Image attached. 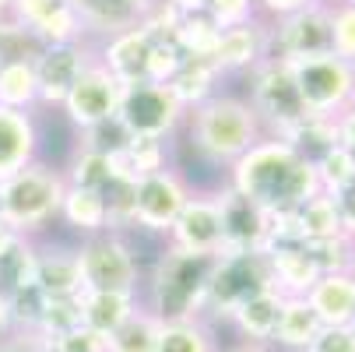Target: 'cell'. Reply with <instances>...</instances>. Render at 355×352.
<instances>
[{
    "label": "cell",
    "mask_w": 355,
    "mask_h": 352,
    "mask_svg": "<svg viewBox=\"0 0 355 352\" xmlns=\"http://www.w3.org/2000/svg\"><path fill=\"white\" fill-rule=\"evenodd\" d=\"M229 187L246 201H253L257 208H264L268 215L295 212L313 194H320L313 162H306L282 137L257 141L246 156H239L232 162Z\"/></svg>",
    "instance_id": "6da1fadb"
},
{
    "label": "cell",
    "mask_w": 355,
    "mask_h": 352,
    "mask_svg": "<svg viewBox=\"0 0 355 352\" xmlns=\"http://www.w3.org/2000/svg\"><path fill=\"white\" fill-rule=\"evenodd\" d=\"M190 141L211 162H236L261 141V120L239 95H211L190 113Z\"/></svg>",
    "instance_id": "7a4b0ae2"
},
{
    "label": "cell",
    "mask_w": 355,
    "mask_h": 352,
    "mask_svg": "<svg viewBox=\"0 0 355 352\" xmlns=\"http://www.w3.org/2000/svg\"><path fill=\"white\" fill-rule=\"evenodd\" d=\"M218 258L211 254H187V250L166 246V254L151 275V314L162 324L173 321H200L205 314V296Z\"/></svg>",
    "instance_id": "3957f363"
},
{
    "label": "cell",
    "mask_w": 355,
    "mask_h": 352,
    "mask_svg": "<svg viewBox=\"0 0 355 352\" xmlns=\"http://www.w3.org/2000/svg\"><path fill=\"white\" fill-rule=\"evenodd\" d=\"M67 180L64 173L42 162H28L15 176L0 180V226H8L18 236L42 229L49 219L60 215Z\"/></svg>",
    "instance_id": "277c9868"
},
{
    "label": "cell",
    "mask_w": 355,
    "mask_h": 352,
    "mask_svg": "<svg viewBox=\"0 0 355 352\" xmlns=\"http://www.w3.org/2000/svg\"><path fill=\"white\" fill-rule=\"evenodd\" d=\"M288 74L299 88V99L313 120H338L348 106H355V64L324 53L285 60Z\"/></svg>",
    "instance_id": "5b68a950"
},
{
    "label": "cell",
    "mask_w": 355,
    "mask_h": 352,
    "mask_svg": "<svg viewBox=\"0 0 355 352\" xmlns=\"http://www.w3.org/2000/svg\"><path fill=\"white\" fill-rule=\"evenodd\" d=\"M246 103L253 106L261 124H268L275 131V137H288L292 131L313 120L299 99L288 64L278 57H264L257 67H250V99Z\"/></svg>",
    "instance_id": "8992f818"
},
{
    "label": "cell",
    "mask_w": 355,
    "mask_h": 352,
    "mask_svg": "<svg viewBox=\"0 0 355 352\" xmlns=\"http://www.w3.org/2000/svg\"><path fill=\"white\" fill-rule=\"evenodd\" d=\"M74 254H78L85 292H127V296H137L141 268H137L134 250L120 240V233L88 236Z\"/></svg>",
    "instance_id": "52a82bcc"
},
{
    "label": "cell",
    "mask_w": 355,
    "mask_h": 352,
    "mask_svg": "<svg viewBox=\"0 0 355 352\" xmlns=\"http://www.w3.org/2000/svg\"><path fill=\"white\" fill-rule=\"evenodd\" d=\"M271 285V271H268V258L261 250H246V254H222L211 282H208V296H205V310L229 317L243 299L257 296Z\"/></svg>",
    "instance_id": "ba28073f"
},
{
    "label": "cell",
    "mask_w": 355,
    "mask_h": 352,
    "mask_svg": "<svg viewBox=\"0 0 355 352\" xmlns=\"http://www.w3.org/2000/svg\"><path fill=\"white\" fill-rule=\"evenodd\" d=\"M116 117L130 131V137H159V141H166V134H173L180 127V120L187 117V110L173 99V92L166 85H148L144 81V85L123 88Z\"/></svg>",
    "instance_id": "9c48e42d"
},
{
    "label": "cell",
    "mask_w": 355,
    "mask_h": 352,
    "mask_svg": "<svg viewBox=\"0 0 355 352\" xmlns=\"http://www.w3.org/2000/svg\"><path fill=\"white\" fill-rule=\"evenodd\" d=\"M331 53V4L313 0L288 18L278 22V28L268 35V57L278 60H302V57H324Z\"/></svg>",
    "instance_id": "30bf717a"
},
{
    "label": "cell",
    "mask_w": 355,
    "mask_h": 352,
    "mask_svg": "<svg viewBox=\"0 0 355 352\" xmlns=\"http://www.w3.org/2000/svg\"><path fill=\"white\" fill-rule=\"evenodd\" d=\"M187 183L173 173V169H159L148 173L134 183V205H130V222L148 229V233H166L173 229L176 215L187 205Z\"/></svg>",
    "instance_id": "8fae6325"
},
{
    "label": "cell",
    "mask_w": 355,
    "mask_h": 352,
    "mask_svg": "<svg viewBox=\"0 0 355 352\" xmlns=\"http://www.w3.org/2000/svg\"><path fill=\"white\" fill-rule=\"evenodd\" d=\"M120 99H123V85L98 60H92L85 67V74L74 81V88L67 92L60 110L67 113V120L78 131H88V127L103 124V120H113L116 110H120Z\"/></svg>",
    "instance_id": "7c38bea8"
},
{
    "label": "cell",
    "mask_w": 355,
    "mask_h": 352,
    "mask_svg": "<svg viewBox=\"0 0 355 352\" xmlns=\"http://www.w3.org/2000/svg\"><path fill=\"white\" fill-rule=\"evenodd\" d=\"M11 22L32 32L42 46H67L81 42L85 22L78 8H71L67 0H11Z\"/></svg>",
    "instance_id": "4fadbf2b"
},
{
    "label": "cell",
    "mask_w": 355,
    "mask_h": 352,
    "mask_svg": "<svg viewBox=\"0 0 355 352\" xmlns=\"http://www.w3.org/2000/svg\"><path fill=\"white\" fill-rule=\"evenodd\" d=\"M169 246L187 254H222V208L218 197H187L183 212L169 229Z\"/></svg>",
    "instance_id": "5bb4252c"
},
{
    "label": "cell",
    "mask_w": 355,
    "mask_h": 352,
    "mask_svg": "<svg viewBox=\"0 0 355 352\" xmlns=\"http://www.w3.org/2000/svg\"><path fill=\"white\" fill-rule=\"evenodd\" d=\"M92 64L88 49L81 42H67V46H42L39 57L32 60L35 67V85H39V103L46 106H60L67 92L74 88V81L85 74V67Z\"/></svg>",
    "instance_id": "9a60e30c"
},
{
    "label": "cell",
    "mask_w": 355,
    "mask_h": 352,
    "mask_svg": "<svg viewBox=\"0 0 355 352\" xmlns=\"http://www.w3.org/2000/svg\"><path fill=\"white\" fill-rule=\"evenodd\" d=\"M218 197L222 208V254H246V250H264L268 240V212L257 208L253 201L225 187ZM218 254V258H222Z\"/></svg>",
    "instance_id": "2e32d148"
},
{
    "label": "cell",
    "mask_w": 355,
    "mask_h": 352,
    "mask_svg": "<svg viewBox=\"0 0 355 352\" xmlns=\"http://www.w3.org/2000/svg\"><path fill=\"white\" fill-rule=\"evenodd\" d=\"M155 32H151L144 22L113 35L106 46H103V57H98V64H103L123 88L130 85H144L148 81V57H151V46H155Z\"/></svg>",
    "instance_id": "e0dca14e"
},
{
    "label": "cell",
    "mask_w": 355,
    "mask_h": 352,
    "mask_svg": "<svg viewBox=\"0 0 355 352\" xmlns=\"http://www.w3.org/2000/svg\"><path fill=\"white\" fill-rule=\"evenodd\" d=\"M264 57H268V32L257 22L218 32L215 46L208 49V60L218 67V74L250 71V67H257Z\"/></svg>",
    "instance_id": "ac0fdd59"
},
{
    "label": "cell",
    "mask_w": 355,
    "mask_h": 352,
    "mask_svg": "<svg viewBox=\"0 0 355 352\" xmlns=\"http://www.w3.org/2000/svg\"><path fill=\"white\" fill-rule=\"evenodd\" d=\"M35 148H39V131L32 113L0 106V180H8L28 162H35Z\"/></svg>",
    "instance_id": "d6986e66"
},
{
    "label": "cell",
    "mask_w": 355,
    "mask_h": 352,
    "mask_svg": "<svg viewBox=\"0 0 355 352\" xmlns=\"http://www.w3.org/2000/svg\"><path fill=\"white\" fill-rule=\"evenodd\" d=\"M268 271H271V285L282 296H306L313 289V282L320 278V268L313 265V258L302 250V243H285V246H268Z\"/></svg>",
    "instance_id": "ffe728a7"
},
{
    "label": "cell",
    "mask_w": 355,
    "mask_h": 352,
    "mask_svg": "<svg viewBox=\"0 0 355 352\" xmlns=\"http://www.w3.org/2000/svg\"><path fill=\"white\" fill-rule=\"evenodd\" d=\"M306 303L320 324H352L355 321V278L348 271H327L306 292Z\"/></svg>",
    "instance_id": "44dd1931"
},
{
    "label": "cell",
    "mask_w": 355,
    "mask_h": 352,
    "mask_svg": "<svg viewBox=\"0 0 355 352\" xmlns=\"http://www.w3.org/2000/svg\"><path fill=\"white\" fill-rule=\"evenodd\" d=\"M35 289L46 299H67V296H81L85 282H81V268H78V254L67 250H35V275H32Z\"/></svg>",
    "instance_id": "7402d4cb"
},
{
    "label": "cell",
    "mask_w": 355,
    "mask_h": 352,
    "mask_svg": "<svg viewBox=\"0 0 355 352\" xmlns=\"http://www.w3.org/2000/svg\"><path fill=\"white\" fill-rule=\"evenodd\" d=\"M282 292L278 289H264L257 296L243 299V303L229 314V321L239 328V335L253 345H268L275 338V324H278V310H282Z\"/></svg>",
    "instance_id": "603a6c76"
},
{
    "label": "cell",
    "mask_w": 355,
    "mask_h": 352,
    "mask_svg": "<svg viewBox=\"0 0 355 352\" xmlns=\"http://www.w3.org/2000/svg\"><path fill=\"white\" fill-rule=\"evenodd\" d=\"M320 317L313 314V307L306 303V296H285L282 310H278V324H275V345L278 349H292L302 352L320 331Z\"/></svg>",
    "instance_id": "cb8c5ba5"
},
{
    "label": "cell",
    "mask_w": 355,
    "mask_h": 352,
    "mask_svg": "<svg viewBox=\"0 0 355 352\" xmlns=\"http://www.w3.org/2000/svg\"><path fill=\"white\" fill-rule=\"evenodd\" d=\"M137 310V296L127 292H81V324L110 338Z\"/></svg>",
    "instance_id": "d4e9b609"
},
{
    "label": "cell",
    "mask_w": 355,
    "mask_h": 352,
    "mask_svg": "<svg viewBox=\"0 0 355 352\" xmlns=\"http://www.w3.org/2000/svg\"><path fill=\"white\" fill-rule=\"evenodd\" d=\"M215 78H218V67L208 57H183L180 71L169 78L166 88L173 92V99L183 110H193L215 95Z\"/></svg>",
    "instance_id": "484cf974"
},
{
    "label": "cell",
    "mask_w": 355,
    "mask_h": 352,
    "mask_svg": "<svg viewBox=\"0 0 355 352\" xmlns=\"http://www.w3.org/2000/svg\"><path fill=\"white\" fill-rule=\"evenodd\" d=\"M60 215L71 229L85 233V236H98L110 233V212H106V197L98 190H81V187H67L64 201H60Z\"/></svg>",
    "instance_id": "4316f807"
},
{
    "label": "cell",
    "mask_w": 355,
    "mask_h": 352,
    "mask_svg": "<svg viewBox=\"0 0 355 352\" xmlns=\"http://www.w3.org/2000/svg\"><path fill=\"white\" fill-rule=\"evenodd\" d=\"M295 226H299V240L302 243H317V240H341L345 226L338 215V205L331 194H313L306 205L295 208Z\"/></svg>",
    "instance_id": "83f0119b"
},
{
    "label": "cell",
    "mask_w": 355,
    "mask_h": 352,
    "mask_svg": "<svg viewBox=\"0 0 355 352\" xmlns=\"http://www.w3.org/2000/svg\"><path fill=\"white\" fill-rule=\"evenodd\" d=\"M159 331H162V321L151 314L148 307H137V310L106 338V352H155Z\"/></svg>",
    "instance_id": "f1b7e54d"
},
{
    "label": "cell",
    "mask_w": 355,
    "mask_h": 352,
    "mask_svg": "<svg viewBox=\"0 0 355 352\" xmlns=\"http://www.w3.org/2000/svg\"><path fill=\"white\" fill-rule=\"evenodd\" d=\"M39 103V85L32 60H4L0 64V106L28 113Z\"/></svg>",
    "instance_id": "f546056e"
},
{
    "label": "cell",
    "mask_w": 355,
    "mask_h": 352,
    "mask_svg": "<svg viewBox=\"0 0 355 352\" xmlns=\"http://www.w3.org/2000/svg\"><path fill=\"white\" fill-rule=\"evenodd\" d=\"M155 352H218V349L205 321H173L162 324Z\"/></svg>",
    "instance_id": "4dcf8cb0"
},
{
    "label": "cell",
    "mask_w": 355,
    "mask_h": 352,
    "mask_svg": "<svg viewBox=\"0 0 355 352\" xmlns=\"http://www.w3.org/2000/svg\"><path fill=\"white\" fill-rule=\"evenodd\" d=\"M169 39L176 42V49L183 57H208V49L218 39V28L208 15H180Z\"/></svg>",
    "instance_id": "1f68e13d"
},
{
    "label": "cell",
    "mask_w": 355,
    "mask_h": 352,
    "mask_svg": "<svg viewBox=\"0 0 355 352\" xmlns=\"http://www.w3.org/2000/svg\"><path fill=\"white\" fill-rule=\"evenodd\" d=\"M313 169H317L320 190L334 197L348 183H355V152H352V148H345V144H331L327 152L313 162Z\"/></svg>",
    "instance_id": "d6a6232c"
},
{
    "label": "cell",
    "mask_w": 355,
    "mask_h": 352,
    "mask_svg": "<svg viewBox=\"0 0 355 352\" xmlns=\"http://www.w3.org/2000/svg\"><path fill=\"white\" fill-rule=\"evenodd\" d=\"M64 180H67V187H81V190H98V194H103L116 176H113L110 156H98V152L81 148V152L74 156V162H71V173Z\"/></svg>",
    "instance_id": "836d02e7"
},
{
    "label": "cell",
    "mask_w": 355,
    "mask_h": 352,
    "mask_svg": "<svg viewBox=\"0 0 355 352\" xmlns=\"http://www.w3.org/2000/svg\"><path fill=\"white\" fill-rule=\"evenodd\" d=\"M71 328H81V296H67V299H46L42 307V317H39V328H35V338L39 342H49Z\"/></svg>",
    "instance_id": "e575fe53"
},
{
    "label": "cell",
    "mask_w": 355,
    "mask_h": 352,
    "mask_svg": "<svg viewBox=\"0 0 355 352\" xmlns=\"http://www.w3.org/2000/svg\"><path fill=\"white\" fill-rule=\"evenodd\" d=\"M81 134H85L81 148H88V152H98V156H116V152H123V148L130 144V131L120 124V117L103 120V124H95V127H88V131H81Z\"/></svg>",
    "instance_id": "d590c367"
},
{
    "label": "cell",
    "mask_w": 355,
    "mask_h": 352,
    "mask_svg": "<svg viewBox=\"0 0 355 352\" xmlns=\"http://www.w3.org/2000/svg\"><path fill=\"white\" fill-rule=\"evenodd\" d=\"M331 53L355 64V8H331Z\"/></svg>",
    "instance_id": "8d00e7d4"
},
{
    "label": "cell",
    "mask_w": 355,
    "mask_h": 352,
    "mask_svg": "<svg viewBox=\"0 0 355 352\" xmlns=\"http://www.w3.org/2000/svg\"><path fill=\"white\" fill-rule=\"evenodd\" d=\"M183 53L176 49L173 39L159 35L155 46H151V57H148V85H169V78L180 71Z\"/></svg>",
    "instance_id": "74e56055"
},
{
    "label": "cell",
    "mask_w": 355,
    "mask_h": 352,
    "mask_svg": "<svg viewBox=\"0 0 355 352\" xmlns=\"http://www.w3.org/2000/svg\"><path fill=\"white\" fill-rule=\"evenodd\" d=\"M39 345H42V352H106V338L88 331L85 324L49 338V342H39Z\"/></svg>",
    "instance_id": "f35d334b"
},
{
    "label": "cell",
    "mask_w": 355,
    "mask_h": 352,
    "mask_svg": "<svg viewBox=\"0 0 355 352\" xmlns=\"http://www.w3.org/2000/svg\"><path fill=\"white\" fill-rule=\"evenodd\" d=\"M205 15L215 22L218 32L239 28V25H250L253 22V0H208Z\"/></svg>",
    "instance_id": "ab89813d"
},
{
    "label": "cell",
    "mask_w": 355,
    "mask_h": 352,
    "mask_svg": "<svg viewBox=\"0 0 355 352\" xmlns=\"http://www.w3.org/2000/svg\"><path fill=\"white\" fill-rule=\"evenodd\" d=\"M302 352H355V328L352 324H324Z\"/></svg>",
    "instance_id": "60d3db41"
},
{
    "label": "cell",
    "mask_w": 355,
    "mask_h": 352,
    "mask_svg": "<svg viewBox=\"0 0 355 352\" xmlns=\"http://www.w3.org/2000/svg\"><path fill=\"white\" fill-rule=\"evenodd\" d=\"M334 205H338V215H341L345 236L355 243V183H348L341 194H334Z\"/></svg>",
    "instance_id": "b9f144b4"
},
{
    "label": "cell",
    "mask_w": 355,
    "mask_h": 352,
    "mask_svg": "<svg viewBox=\"0 0 355 352\" xmlns=\"http://www.w3.org/2000/svg\"><path fill=\"white\" fill-rule=\"evenodd\" d=\"M313 0H261V8L271 15V18H288V15H295V11H302V8H310Z\"/></svg>",
    "instance_id": "7bdbcfd3"
},
{
    "label": "cell",
    "mask_w": 355,
    "mask_h": 352,
    "mask_svg": "<svg viewBox=\"0 0 355 352\" xmlns=\"http://www.w3.org/2000/svg\"><path fill=\"white\" fill-rule=\"evenodd\" d=\"M334 127H338V144H345V148H352V152H355V106H348L334 120Z\"/></svg>",
    "instance_id": "ee69618b"
},
{
    "label": "cell",
    "mask_w": 355,
    "mask_h": 352,
    "mask_svg": "<svg viewBox=\"0 0 355 352\" xmlns=\"http://www.w3.org/2000/svg\"><path fill=\"white\" fill-rule=\"evenodd\" d=\"M166 8H173L176 15H205L208 0H162Z\"/></svg>",
    "instance_id": "f6af8a7d"
},
{
    "label": "cell",
    "mask_w": 355,
    "mask_h": 352,
    "mask_svg": "<svg viewBox=\"0 0 355 352\" xmlns=\"http://www.w3.org/2000/svg\"><path fill=\"white\" fill-rule=\"evenodd\" d=\"M15 240H18V233H11L8 226H0V258H4L8 250L15 246Z\"/></svg>",
    "instance_id": "bcb514c9"
},
{
    "label": "cell",
    "mask_w": 355,
    "mask_h": 352,
    "mask_svg": "<svg viewBox=\"0 0 355 352\" xmlns=\"http://www.w3.org/2000/svg\"><path fill=\"white\" fill-rule=\"evenodd\" d=\"M11 331V317H8V299H0V338Z\"/></svg>",
    "instance_id": "7dc6e473"
},
{
    "label": "cell",
    "mask_w": 355,
    "mask_h": 352,
    "mask_svg": "<svg viewBox=\"0 0 355 352\" xmlns=\"http://www.w3.org/2000/svg\"><path fill=\"white\" fill-rule=\"evenodd\" d=\"M229 352H271L268 345H253V342H243V345H236V349H229Z\"/></svg>",
    "instance_id": "c3c4849f"
},
{
    "label": "cell",
    "mask_w": 355,
    "mask_h": 352,
    "mask_svg": "<svg viewBox=\"0 0 355 352\" xmlns=\"http://www.w3.org/2000/svg\"><path fill=\"white\" fill-rule=\"evenodd\" d=\"M120 4H130V8H141V11H151V0H120Z\"/></svg>",
    "instance_id": "681fc988"
},
{
    "label": "cell",
    "mask_w": 355,
    "mask_h": 352,
    "mask_svg": "<svg viewBox=\"0 0 355 352\" xmlns=\"http://www.w3.org/2000/svg\"><path fill=\"white\" fill-rule=\"evenodd\" d=\"M8 11H11V0H0V18H4Z\"/></svg>",
    "instance_id": "f907efd6"
},
{
    "label": "cell",
    "mask_w": 355,
    "mask_h": 352,
    "mask_svg": "<svg viewBox=\"0 0 355 352\" xmlns=\"http://www.w3.org/2000/svg\"><path fill=\"white\" fill-rule=\"evenodd\" d=\"M345 271H348V275L355 278V254H352V261H348V268H345Z\"/></svg>",
    "instance_id": "816d5d0a"
},
{
    "label": "cell",
    "mask_w": 355,
    "mask_h": 352,
    "mask_svg": "<svg viewBox=\"0 0 355 352\" xmlns=\"http://www.w3.org/2000/svg\"><path fill=\"white\" fill-rule=\"evenodd\" d=\"M67 4H71V8H78V4H85V0H67Z\"/></svg>",
    "instance_id": "f5cc1de1"
},
{
    "label": "cell",
    "mask_w": 355,
    "mask_h": 352,
    "mask_svg": "<svg viewBox=\"0 0 355 352\" xmlns=\"http://www.w3.org/2000/svg\"><path fill=\"white\" fill-rule=\"evenodd\" d=\"M341 4H345V8H355V0H341Z\"/></svg>",
    "instance_id": "db71d44e"
},
{
    "label": "cell",
    "mask_w": 355,
    "mask_h": 352,
    "mask_svg": "<svg viewBox=\"0 0 355 352\" xmlns=\"http://www.w3.org/2000/svg\"><path fill=\"white\" fill-rule=\"evenodd\" d=\"M35 352H42V345H35Z\"/></svg>",
    "instance_id": "11a10c76"
},
{
    "label": "cell",
    "mask_w": 355,
    "mask_h": 352,
    "mask_svg": "<svg viewBox=\"0 0 355 352\" xmlns=\"http://www.w3.org/2000/svg\"><path fill=\"white\" fill-rule=\"evenodd\" d=\"M253 4H261V0H253Z\"/></svg>",
    "instance_id": "9f6ffc18"
},
{
    "label": "cell",
    "mask_w": 355,
    "mask_h": 352,
    "mask_svg": "<svg viewBox=\"0 0 355 352\" xmlns=\"http://www.w3.org/2000/svg\"><path fill=\"white\" fill-rule=\"evenodd\" d=\"M0 64H4V57H0Z\"/></svg>",
    "instance_id": "6f0895ef"
}]
</instances>
